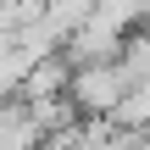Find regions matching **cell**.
<instances>
[{
    "mask_svg": "<svg viewBox=\"0 0 150 150\" xmlns=\"http://www.w3.org/2000/svg\"><path fill=\"white\" fill-rule=\"evenodd\" d=\"M122 95H128V72L117 67V56H106V61H72L67 100H72L78 117H111Z\"/></svg>",
    "mask_w": 150,
    "mask_h": 150,
    "instance_id": "6da1fadb",
    "label": "cell"
}]
</instances>
